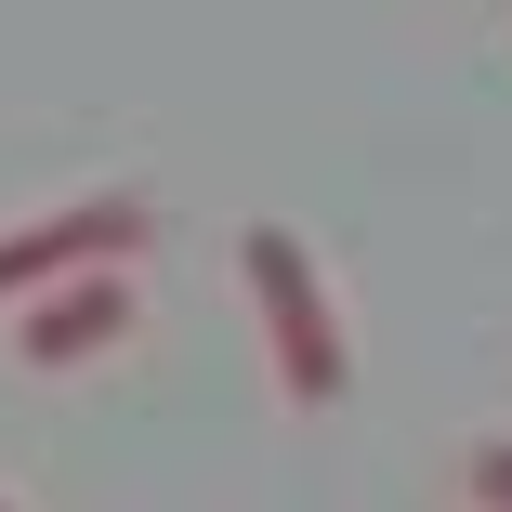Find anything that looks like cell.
I'll return each instance as SVG.
<instances>
[{
    "label": "cell",
    "instance_id": "obj_1",
    "mask_svg": "<svg viewBox=\"0 0 512 512\" xmlns=\"http://www.w3.org/2000/svg\"><path fill=\"white\" fill-rule=\"evenodd\" d=\"M237 276H250V302H263L276 381H289L302 407H329V394L355 381V342H342V316H329V276H316V250H302L289 224H250V237H237Z\"/></svg>",
    "mask_w": 512,
    "mask_h": 512
},
{
    "label": "cell",
    "instance_id": "obj_2",
    "mask_svg": "<svg viewBox=\"0 0 512 512\" xmlns=\"http://www.w3.org/2000/svg\"><path fill=\"white\" fill-rule=\"evenodd\" d=\"M145 237H158V197H132V184H92V197H66L40 224H0V302L14 289H66L92 263H132Z\"/></svg>",
    "mask_w": 512,
    "mask_h": 512
},
{
    "label": "cell",
    "instance_id": "obj_3",
    "mask_svg": "<svg viewBox=\"0 0 512 512\" xmlns=\"http://www.w3.org/2000/svg\"><path fill=\"white\" fill-rule=\"evenodd\" d=\"M132 316H145V289H132L119 263H92V276H66V289L27 302V329H14V342H27V368H79V355H106Z\"/></svg>",
    "mask_w": 512,
    "mask_h": 512
},
{
    "label": "cell",
    "instance_id": "obj_4",
    "mask_svg": "<svg viewBox=\"0 0 512 512\" xmlns=\"http://www.w3.org/2000/svg\"><path fill=\"white\" fill-rule=\"evenodd\" d=\"M460 473H473V499H486V512H512V434H486Z\"/></svg>",
    "mask_w": 512,
    "mask_h": 512
},
{
    "label": "cell",
    "instance_id": "obj_5",
    "mask_svg": "<svg viewBox=\"0 0 512 512\" xmlns=\"http://www.w3.org/2000/svg\"><path fill=\"white\" fill-rule=\"evenodd\" d=\"M0 512H14V499H0Z\"/></svg>",
    "mask_w": 512,
    "mask_h": 512
}]
</instances>
